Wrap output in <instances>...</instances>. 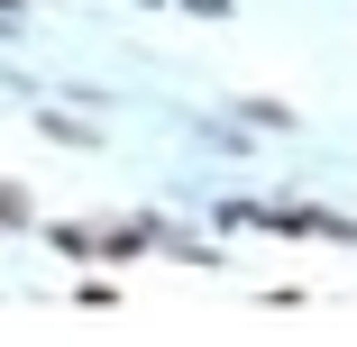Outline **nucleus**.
Returning a JSON list of instances; mask_svg holds the SVG:
<instances>
[{
    "label": "nucleus",
    "mask_w": 357,
    "mask_h": 347,
    "mask_svg": "<svg viewBox=\"0 0 357 347\" xmlns=\"http://www.w3.org/2000/svg\"><path fill=\"white\" fill-rule=\"evenodd\" d=\"M0 220H28V192L19 183H0Z\"/></svg>",
    "instance_id": "obj_1"
},
{
    "label": "nucleus",
    "mask_w": 357,
    "mask_h": 347,
    "mask_svg": "<svg viewBox=\"0 0 357 347\" xmlns=\"http://www.w3.org/2000/svg\"><path fill=\"white\" fill-rule=\"evenodd\" d=\"M183 10H192V19H229V0H183Z\"/></svg>",
    "instance_id": "obj_2"
}]
</instances>
